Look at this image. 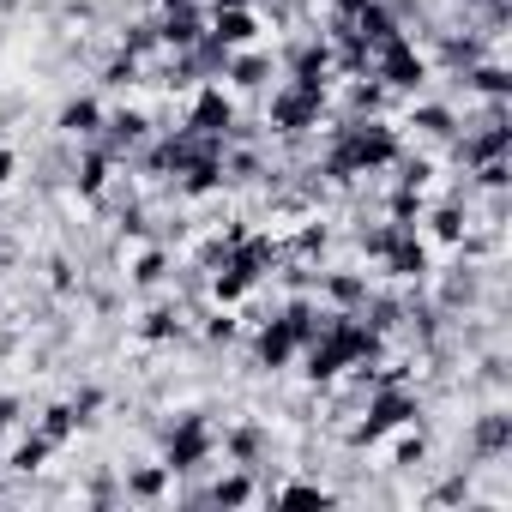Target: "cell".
Here are the masks:
<instances>
[{
	"label": "cell",
	"instance_id": "cell-22",
	"mask_svg": "<svg viewBox=\"0 0 512 512\" xmlns=\"http://www.w3.org/2000/svg\"><path fill=\"white\" fill-rule=\"evenodd\" d=\"M380 103H386V85H368V73L350 85V109L356 115H380Z\"/></svg>",
	"mask_w": 512,
	"mask_h": 512
},
{
	"label": "cell",
	"instance_id": "cell-19",
	"mask_svg": "<svg viewBox=\"0 0 512 512\" xmlns=\"http://www.w3.org/2000/svg\"><path fill=\"white\" fill-rule=\"evenodd\" d=\"M290 73H296V79H326V73H332V49H326V43H302V49L290 55Z\"/></svg>",
	"mask_w": 512,
	"mask_h": 512
},
{
	"label": "cell",
	"instance_id": "cell-31",
	"mask_svg": "<svg viewBox=\"0 0 512 512\" xmlns=\"http://www.w3.org/2000/svg\"><path fill=\"white\" fill-rule=\"evenodd\" d=\"M284 253H302V260H314V253H326V229H320V223H308V229H302Z\"/></svg>",
	"mask_w": 512,
	"mask_h": 512
},
{
	"label": "cell",
	"instance_id": "cell-29",
	"mask_svg": "<svg viewBox=\"0 0 512 512\" xmlns=\"http://www.w3.org/2000/svg\"><path fill=\"white\" fill-rule=\"evenodd\" d=\"M260 446H266V434H260V428H235V434H229V452H235L241 464L260 458Z\"/></svg>",
	"mask_w": 512,
	"mask_h": 512
},
{
	"label": "cell",
	"instance_id": "cell-11",
	"mask_svg": "<svg viewBox=\"0 0 512 512\" xmlns=\"http://www.w3.org/2000/svg\"><path fill=\"white\" fill-rule=\"evenodd\" d=\"M223 79H229L235 91H260V85L272 79V61H266L260 49H241V55H229V67H223Z\"/></svg>",
	"mask_w": 512,
	"mask_h": 512
},
{
	"label": "cell",
	"instance_id": "cell-26",
	"mask_svg": "<svg viewBox=\"0 0 512 512\" xmlns=\"http://www.w3.org/2000/svg\"><path fill=\"white\" fill-rule=\"evenodd\" d=\"M145 338H181V314L175 308H157V314H145Z\"/></svg>",
	"mask_w": 512,
	"mask_h": 512
},
{
	"label": "cell",
	"instance_id": "cell-5",
	"mask_svg": "<svg viewBox=\"0 0 512 512\" xmlns=\"http://www.w3.org/2000/svg\"><path fill=\"white\" fill-rule=\"evenodd\" d=\"M187 127H193V133H217V139H229V127H235V97H229L223 85H199V91H193V115H187Z\"/></svg>",
	"mask_w": 512,
	"mask_h": 512
},
{
	"label": "cell",
	"instance_id": "cell-4",
	"mask_svg": "<svg viewBox=\"0 0 512 512\" xmlns=\"http://www.w3.org/2000/svg\"><path fill=\"white\" fill-rule=\"evenodd\" d=\"M404 422H416V398L386 380V386L374 392V404H368V422L350 428V446H374L380 434H392V428H404Z\"/></svg>",
	"mask_w": 512,
	"mask_h": 512
},
{
	"label": "cell",
	"instance_id": "cell-42",
	"mask_svg": "<svg viewBox=\"0 0 512 512\" xmlns=\"http://www.w3.org/2000/svg\"><path fill=\"white\" fill-rule=\"evenodd\" d=\"M13 416H19V404H13V398H0V428H7Z\"/></svg>",
	"mask_w": 512,
	"mask_h": 512
},
{
	"label": "cell",
	"instance_id": "cell-9",
	"mask_svg": "<svg viewBox=\"0 0 512 512\" xmlns=\"http://www.w3.org/2000/svg\"><path fill=\"white\" fill-rule=\"evenodd\" d=\"M296 350H302V344H296V332H290V320H284V314H278V320H266V326H260V338H253V356H260V368H284Z\"/></svg>",
	"mask_w": 512,
	"mask_h": 512
},
{
	"label": "cell",
	"instance_id": "cell-28",
	"mask_svg": "<svg viewBox=\"0 0 512 512\" xmlns=\"http://www.w3.org/2000/svg\"><path fill=\"white\" fill-rule=\"evenodd\" d=\"M278 500H284V506H326L332 494L314 488V482H290V488H278Z\"/></svg>",
	"mask_w": 512,
	"mask_h": 512
},
{
	"label": "cell",
	"instance_id": "cell-10",
	"mask_svg": "<svg viewBox=\"0 0 512 512\" xmlns=\"http://www.w3.org/2000/svg\"><path fill=\"white\" fill-rule=\"evenodd\" d=\"M199 37H205V19L193 13V0H187V7H169V19L157 25V43H169L175 55H181V49H193Z\"/></svg>",
	"mask_w": 512,
	"mask_h": 512
},
{
	"label": "cell",
	"instance_id": "cell-38",
	"mask_svg": "<svg viewBox=\"0 0 512 512\" xmlns=\"http://www.w3.org/2000/svg\"><path fill=\"white\" fill-rule=\"evenodd\" d=\"M133 278H139V284H157V278H163V253H145V260L133 266Z\"/></svg>",
	"mask_w": 512,
	"mask_h": 512
},
{
	"label": "cell",
	"instance_id": "cell-2",
	"mask_svg": "<svg viewBox=\"0 0 512 512\" xmlns=\"http://www.w3.org/2000/svg\"><path fill=\"white\" fill-rule=\"evenodd\" d=\"M320 115H326V79H290L278 97H272V133H308V127H320Z\"/></svg>",
	"mask_w": 512,
	"mask_h": 512
},
{
	"label": "cell",
	"instance_id": "cell-41",
	"mask_svg": "<svg viewBox=\"0 0 512 512\" xmlns=\"http://www.w3.org/2000/svg\"><path fill=\"white\" fill-rule=\"evenodd\" d=\"M13 169H19V157H13V151H0V187L13 181Z\"/></svg>",
	"mask_w": 512,
	"mask_h": 512
},
{
	"label": "cell",
	"instance_id": "cell-23",
	"mask_svg": "<svg viewBox=\"0 0 512 512\" xmlns=\"http://www.w3.org/2000/svg\"><path fill=\"white\" fill-rule=\"evenodd\" d=\"M410 127H422V133L446 139V133H452V109H440V103H422V109L410 115Z\"/></svg>",
	"mask_w": 512,
	"mask_h": 512
},
{
	"label": "cell",
	"instance_id": "cell-8",
	"mask_svg": "<svg viewBox=\"0 0 512 512\" xmlns=\"http://www.w3.org/2000/svg\"><path fill=\"white\" fill-rule=\"evenodd\" d=\"M205 458H211V434H205L199 416H187V422L169 434V476H175V470H193V464H205Z\"/></svg>",
	"mask_w": 512,
	"mask_h": 512
},
{
	"label": "cell",
	"instance_id": "cell-17",
	"mask_svg": "<svg viewBox=\"0 0 512 512\" xmlns=\"http://www.w3.org/2000/svg\"><path fill=\"white\" fill-rule=\"evenodd\" d=\"M247 290H253V278H247L241 266H229V260H223V272H211V296H217V308H235Z\"/></svg>",
	"mask_w": 512,
	"mask_h": 512
},
{
	"label": "cell",
	"instance_id": "cell-21",
	"mask_svg": "<svg viewBox=\"0 0 512 512\" xmlns=\"http://www.w3.org/2000/svg\"><path fill=\"white\" fill-rule=\"evenodd\" d=\"M163 488H169V464H145V470H133V482H127L133 500H157Z\"/></svg>",
	"mask_w": 512,
	"mask_h": 512
},
{
	"label": "cell",
	"instance_id": "cell-36",
	"mask_svg": "<svg viewBox=\"0 0 512 512\" xmlns=\"http://www.w3.org/2000/svg\"><path fill=\"white\" fill-rule=\"evenodd\" d=\"M398 235V223H380V229H362V247L374 253V260H380V253H386V241Z\"/></svg>",
	"mask_w": 512,
	"mask_h": 512
},
{
	"label": "cell",
	"instance_id": "cell-30",
	"mask_svg": "<svg viewBox=\"0 0 512 512\" xmlns=\"http://www.w3.org/2000/svg\"><path fill=\"white\" fill-rule=\"evenodd\" d=\"M446 61L452 67H476L482 61V43L476 37H446Z\"/></svg>",
	"mask_w": 512,
	"mask_h": 512
},
{
	"label": "cell",
	"instance_id": "cell-1",
	"mask_svg": "<svg viewBox=\"0 0 512 512\" xmlns=\"http://www.w3.org/2000/svg\"><path fill=\"white\" fill-rule=\"evenodd\" d=\"M404 151H398V133L386 121H350L338 133V145L326 151V175L332 181H356V175H374V169H392Z\"/></svg>",
	"mask_w": 512,
	"mask_h": 512
},
{
	"label": "cell",
	"instance_id": "cell-32",
	"mask_svg": "<svg viewBox=\"0 0 512 512\" xmlns=\"http://www.w3.org/2000/svg\"><path fill=\"white\" fill-rule=\"evenodd\" d=\"M139 79V55H121V61H109V73H103V85H115V91H127Z\"/></svg>",
	"mask_w": 512,
	"mask_h": 512
},
{
	"label": "cell",
	"instance_id": "cell-39",
	"mask_svg": "<svg viewBox=\"0 0 512 512\" xmlns=\"http://www.w3.org/2000/svg\"><path fill=\"white\" fill-rule=\"evenodd\" d=\"M97 404H103V392H79V398H73V416H79V422H91V410H97Z\"/></svg>",
	"mask_w": 512,
	"mask_h": 512
},
{
	"label": "cell",
	"instance_id": "cell-14",
	"mask_svg": "<svg viewBox=\"0 0 512 512\" xmlns=\"http://www.w3.org/2000/svg\"><path fill=\"white\" fill-rule=\"evenodd\" d=\"M506 145H512V127L494 115V121H488V133H476L470 145H458V157H470V163H488V157H506Z\"/></svg>",
	"mask_w": 512,
	"mask_h": 512
},
{
	"label": "cell",
	"instance_id": "cell-25",
	"mask_svg": "<svg viewBox=\"0 0 512 512\" xmlns=\"http://www.w3.org/2000/svg\"><path fill=\"white\" fill-rule=\"evenodd\" d=\"M211 500H217V506H247V500H253V482H247V476H223V482L211 488Z\"/></svg>",
	"mask_w": 512,
	"mask_h": 512
},
{
	"label": "cell",
	"instance_id": "cell-13",
	"mask_svg": "<svg viewBox=\"0 0 512 512\" xmlns=\"http://www.w3.org/2000/svg\"><path fill=\"white\" fill-rule=\"evenodd\" d=\"M145 127H151V121H145L139 109H121V115H109V139H103V151H109V157L133 151V145L145 139Z\"/></svg>",
	"mask_w": 512,
	"mask_h": 512
},
{
	"label": "cell",
	"instance_id": "cell-6",
	"mask_svg": "<svg viewBox=\"0 0 512 512\" xmlns=\"http://www.w3.org/2000/svg\"><path fill=\"white\" fill-rule=\"evenodd\" d=\"M223 49H253V37H260V19H253L241 0H223V7L211 13V25H205Z\"/></svg>",
	"mask_w": 512,
	"mask_h": 512
},
{
	"label": "cell",
	"instance_id": "cell-3",
	"mask_svg": "<svg viewBox=\"0 0 512 512\" xmlns=\"http://www.w3.org/2000/svg\"><path fill=\"white\" fill-rule=\"evenodd\" d=\"M368 67H374L368 79H380L386 91H422V79H428V61L416 55V43H410V37H392V43H380Z\"/></svg>",
	"mask_w": 512,
	"mask_h": 512
},
{
	"label": "cell",
	"instance_id": "cell-24",
	"mask_svg": "<svg viewBox=\"0 0 512 512\" xmlns=\"http://www.w3.org/2000/svg\"><path fill=\"white\" fill-rule=\"evenodd\" d=\"M73 428H79V416H73V404H55V410L43 416V440H49V446H61V440L73 434Z\"/></svg>",
	"mask_w": 512,
	"mask_h": 512
},
{
	"label": "cell",
	"instance_id": "cell-20",
	"mask_svg": "<svg viewBox=\"0 0 512 512\" xmlns=\"http://www.w3.org/2000/svg\"><path fill=\"white\" fill-rule=\"evenodd\" d=\"M326 296H332L338 308H362V302H368V278H356V272H338V278H326Z\"/></svg>",
	"mask_w": 512,
	"mask_h": 512
},
{
	"label": "cell",
	"instance_id": "cell-40",
	"mask_svg": "<svg viewBox=\"0 0 512 512\" xmlns=\"http://www.w3.org/2000/svg\"><path fill=\"white\" fill-rule=\"evenodd\" d=\"M205 332H211V338H217V344H223V338H235V320H229V314H217V320H211V326H205Z\"/></svg>",
	"mask_w": 512,
	"mask_h": 512
},
{
	"label": "cell",
	"instance_id": "cell-7",
	"mask_svg": "<svg viewBox=\"0 0 512 512\" xmlns=\"http://www.w3.org/2000/svg\"><path fill=\"white\" fill-rule=\"evenodd\" d=\"M380 260H386V272H392V278H422V272H428V247L416 241V229H410V223H398V235L386 241Z\"/></svg>",
	"mask_w": 512,
	"mask_h": 512
},
{
	"label": "cell",
	"instance_id": "cell-43",
	"mask_svg": "<svg viewBox=\"0 0 512 512\" xmlns=\"http://www.w3.org/2000/svg\"><path fill=\"white\" fill-rule=\"evenodd\" d=\"M464 7H488V0H464Z\"/></svg>",
	"mask_w": 512,
	"mask_h": 512
},
{
	"label": "cell",
	"instance_id": "cell-16",
	"mask_svg": "<svg viewBox=\"0 0 512 512\" xmlns=\"http://www.w3.org/2000/svg\"><path fill=\"white\" fill-rule=\"evenodd\" d=\"M109 163H115L109 151H85V163H79V175H73V187H79L85 199H97V193L109 187Z\"/></svg>",
	"mask_w": 512,
	"mask_h": 512
},
{
	"label": "cell",
	"instance_id": "cell-35",
	"mask_svg": "<svg viewBox=\"0 0 512 512\" xmlns=\"http://www.w3.org/2000/svg\"><path fill=\"white\" fill-rule=\"evenodd\" d=\"M428 175H434V163L410 157V163H404V175H398V187H416V193H422V187H428Z\"/></svg>",
	"mask_w": 512,
	"mask_h": 512
},
{
	"label": "cell",
	"instance_id": "cell-18",
	"mask_svg": "<svg viewBox=\"0 0 512 512\" xmlns=\"http://www.w3.org/2000/svg\"><path fill=\"white\" fill-rule=\"evenodd\" d=\"M506 446H512V416H500V410H494V416H482V422H476V452L500 458Z\"/></svg>",
	"mask_w": 512,
	"mask_h": 512
},
{
	"label": "cell",
	"instance_id": "cell-37",
	"mask_svg": "<svg viewBox=\"0 0 512 512\" xmlns=\"http://www.w3.org/2000/svg\"><path fill=\"white\" fill-rule=\"evenodd\" d=\"M422 452H428V446H422V434H404V440H398V464H404V470H416V464H422Z\"/></svg>",
	"mask_w": 512,
	"mask_h": 512
},
{
	"label": "cell",
	"instance_id": "cell-34",
	"mask_svg": "<svg viewBox=\"0 0 512 512\" xmlns=\"http://www.w3.org/2000/svg\"><path fill=\"white\" fill-rule=\"evenodd\" d=\"M416 211H422V193H416V187H398V193H392V223H410Z\"/></svg>",
	"mask_w": 512,
	"mask_h": 512
},
{
	"label": "cell",
	"instance_id": "cell-27",
	"mask_svg": "<svg viewBox=\"0 0 512 512\" xmlns=\"http://www.w3.org/2000/svg\"><path fill=\"white\" fill-rule=\"evenodd\" d=\"M43 458H49V440H43V434H31V440L13 452V470H25V476H31V470H43Z\"/></svg>",
	"mask_w": 512,
	"mask_h": 512
},
{
	"label": "cell",
	"instance_id": "cell-15",
	"mask_svg": "<svg viewBox=\"0 0 512 512\" xmlns=\"http://www.w3.org/2000/svg\"><path fill=\"white\" fill-rule=\"evenodd\" d=\"M103 127V109L91 103V97H73L67 109H61V133H73V139H91Z\"/></svg>",
	"mask_w": 512,
	"mask_h": 512
},
{
	"label": "cell",
	"instance_id": "cell-33",
	"mask_svg": "<svg viewBox=\"0 0 512 512\" xmlns=\"http://www.w3.org/2000/svg\"><path fill=\"white\" fill-rule=\"evenodd\" d=\"M434 235H440V241H458V235H464V211H458V205H440V211H434Z\"/></svg>",
	"mask_w": 512,
	"mask_h": 512
},
{
	"label": "cell",
	"instance_id": "cell-12",
	"mask_svg": "<svg viewBox=\"0 0 512 512\" xmlns=\"http://www.w3.org/2000/svg\"><path fill=\"white\" fill-rule=\"evenodd\" d=\"M464 85H470L476 97H488V103H506V97H512V73L494 67V61H476V67L464 73Z\"/></svg>",
	"mask_w": 512,
	"mask_h": 512
}]
</instances>
